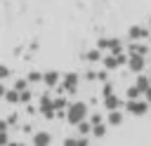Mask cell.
Returning <instances> with one entry per match:
<instances>
[{"label":"cell","mask_w":151,"mask_h":146,"mask_svg":"<svg viewBox=\"0 0 151 146\" xmlns=\"http://www.w3.org/2000/svg\"><path fill=\"white\" fill-rule=\"evenodd\" d=\"M90 115V108H87V104L85 101H68V108H66V115H64V120L71 125V127H76L80 120H85Z\"/></svg>","instance_id":"6da1fadb"},{"label":"cell","mask_w":151,"mask_h":146,"mask_svg":"<svg viewBox=\"0 0 151 146\" xmlns=\"http://www.w3.org/2000/svg\"><path fill=\"white\" fill-rule=\"evenodd\" d=\"M38 113H40L45 120H54V118H57L54 97H52V92H50V89H47V92H42V94L38 97Z\"/></svg>","instance_id":"7a4b0ae2"},{"label":"cell","mask_w":151,"mask_h":146,"mask_svg":"<svg viewBox=\"0 0 151 146\" xmlns=\"http://www.w3.org/2000/svg\"><path fill=\"white\" fill-rule=\"evenodd\" d=\"M78 85H80V75L78 73H64L61 75V82L57 85V94H76L78 92Z\"/></svg>","instance_id":"3957f363"},{"label":"cell","mask_w":151,"mask_h":146,"mask_svg":"<svg viewBox=\"0 0 151 146\" xmlns=\"http://www.w3.org/2000/svg\"><path fill=\"white\" fill-rule=\"evenodd\" d=\"M149 101L146 99H127L125 104H123V111H127L130 115H137V118H142V115H146V111H149Z\"/></svg>","instance_id":"277c9868"},{"label":"cell","mask_w":151,"mask_h":146,"mask_svg":"<svg viewBox=\"0 0 151 146\" xmlns=\"http://www.w3.org/2000/svg\"><path fill=\"white\" fill-rule=\"evenodd\" d=\"M97 47H99L101 52H113V54L125 49V47H123V42H120V38H116V35H106V38H99Z\"/></svg>","instance_id":"5b68a950"},{"label":"cell","mask_w":151,"mask_h":146,"mask_svg":"<svg viewBox=\"0 0 151 146\" xmlns=\"http://www.w3.org/2000/svg\"><path fill=\"white\" fill-rule=\"evenodd\" d=\"M146 64H149V61H146V54H134V52H132V54L127 57V71L134 73V75L142 73V71L146 68Z\"/></svg>","instance_id":"8992f818"},{"label":"cell","mask_w":151,"mask_h":146,"mask_svg":"<svg viewBox=\"0 0 151 146\" xmlns=\"http://www.w3.org/2000/svg\"><path fill=\"white\" fill-rule=\"evenodd\" d=\"M151 35V28L149 26H139V24H132L127 28V38L130 40H146Z\"/></svg>","instance_id":"52a82bcc"},{"label":"cell","mask_w":151,"mask_h":146,"mask_svg":"<svg viewBox=\"0 0 151 146\" xmlns=\"http://www.w3.org/2000/svg\"><path fill=\"white\" fill-rule=\"evenodd\" d=\"M59 82H61V73H57V71H45L42 73V85L47 89H57Z\"/></svg>","instance_id":"ba28073f"},{"label":"cell","mask_w":151,"mask_h":146,"mask_svg":"<svg viewBox=\"0 0 151 146\" xmlns=\"http://www.w3.org/2000/svg\"><path fill=\"white\" fill-rule=\"evenodd\" d=\"M101 66L111 73V71H118V68H120V61H118V57H116L113 52H104V57H101Z\"/></svg>","instance_id":"9c48e42d"},{"label":"cell","mask_w":151,"mask_h":146,"mask_svg":"<svg viewBox=\"0 0 151 146\" xmlns=\"http://www.w3.org/2000/svg\"><path fill=\"white\" fill-rule=\"evenodd\" d=\"M54 141V137L50 134V132H45V130H38L33 137H31V144H35V146H50Z\"/></svg>","instance_id":"30bf717a"},{"label":"cell","mask_w":151,"mask_h":146,"mask_svg":"<svg viewBox=\"0 0 151 146\" xmlns=\"http://www.w3.org/2000/svg\"><path fill=\"white\" fill-rule=\"evenodd\" d=\"M101 104H104V108L106 111H113V108H123V101H120V97L113 92V94H106V97H101Z\"/></svg>","instance_id":"8fae6325"},{"label":"cell","mask_w":151,"mask_h":146,"mask_svg":"<svg viewBox=\"0 0 151 146\" xmlns=\"http://www.w3.org/2000/svg\"><path fill=\"white\" fill-rule=\"evenodd\" d=\"M106 120H109V125H113V127L123 125V120H125V115H123V108H113V111H109Z\"/></svg>","instance_id":"7c38bea8"},{"label":"cell","mask_w":151,"mask_h":146,"mask_svg":"<svg viewBox=\"0 0 151 146\" xmlns=\"http://www.w3.org/2000/svg\"><path fill=\"white\" fill-rule=\"evenodd\" d=\"M101 57H104V52H101L97 45H94L92 49H87V52H85V61H90V64H97V61H101Z\"/></svg>","instance_id":"4fadbf2b"},{"label":"cell","mask_w":151,"mask_h":146,"mask_svg":"<svg viewBox=\"0 0 151 146\" xmlns=\"http://www.w3.org/2000/svg\"><path fill=\"white\" fill-rule=\"evenodd\" d=\"M134 85H137V87L142 89V94H144V89L151 85V75H149V73H144V71H142V73H137V80H134Z\"/></svg>","instance_id":"5bb4252c"},{"label":"cell","mask_w":151,"mask_h":146,"mask_svg":"<svg viewBox=\"0 0 151 146\" xmlns=\"http://www.w3.org/2000/svg\"><path fill=\"white\" fill-rule=\"evenodd\" d=\"M2 99H5L9 106H19V89H14V87L9 89V87H7V92H5V97H2Z\"/></svg>","instance_id":"9a60e30c"},{"label":"cell","mask_w":151,"mask_h":146,"mask_svg":"<svg viewBox=\"0 0 151 146\" xmlns=\"http://www.w3.org/2000/svg\"><path fill=\"white\" fill-rule=\"evenodd\" d=\"M76 132H78V134H85V137H90V134H92V122H90L87 118H85V120H80V122L76 125Z\"/></svg>","instance_id":"2e32d148"},{"label":"cell","mask_w":151,"mask_h":146,"mask_svg":"<svg viewBox=\"0 0 151 146\" xmlns=\"http://www.w3.org/2000/svg\"><path fill=\"white\" fill-rule=\"evenodd\" d=\"M64 144H66V146H73V144H90V137H85V134L66 137V139H64Z\"/></svg>","instance_id":"e0dca14e"},{"label":"cell","mask_w":151,"mask_h":146,"mask_svg":"<svg viewBox=\"0 0 151 146\" xmlns=\"http://www.w3.org/2000/svg\"><path fill=\"white\" fill-rule=\"evenodd\" d=\"M31 101H33V89H31V85H28L26 89H21V92H19V104H24V106H26V104H31Z\"/></svg>","instance_id":"ac0fdd59"},{"label":"cell","mask_w":151,"mask_h":146,"mask_svg":"<svg viewBox=\"0 0 151 146\" xmlns=\"http://www.w3.org/2000/svg\"><path fill=\"white\" fill-rule=\"evenodd\" d=\"M137 97H142V89H139V87L132 82V85L125 89V99H137Z\"/></svg>","instance_id":"d6986e66"},{"label":"cell","mask_w":151,"mask_h":146,"mask_svg":"<svg viewBox=\"0 0 151 146\" xmlns=\"http://www.w3.org/2000/svg\"><path fill=\"white\" fill-rule=\"evenodd\" d=\"M106 130H109V127H106V122L101 120V122L92 125V137H104V134H106Z\"/></svg>","instance_id":"ffe728a7"},{"label":"cell","mask_w":151,"mask_h":146,"mask_svg":"<svg viewBox=\"0 0 151 146\" xmlns=\"http://www.w3.org/2000/svg\"><path fill=\"white\" fill-rule=\"evenodd\" d=\"M26 80H28V85H35V82H42V73H40V71H28V75H26Z\"/></svg>","instance_id":"44dd1931"},{"label":"cell","mask_w":151,"mask_h":146,"mask_svg":"<svg viewBox=\"0 0 151 146\" xmlns=\"http://www.w3.org/2000/svg\"><path fill=\"white\" fill-rule=\"evenodd\" d=\"M106 94H113V82L111 80L101 82V97H106Z\"/></svg>","instance_id":"7402d4cb"},{"label":"cell","mask_w":151,"mask_h":146,"mask_svg":"<svg viewBox=\"0 0 151 146\" xmlns=\"http://www.w3.org/2000/svg\"><path fill=\"white\" fill-rule=\"evenodd\" d=\"M26 87H28V80H26V78H17V80H14V89L21 92V89H26Z\"/></svg>","instance_id":"603a6c76"},{"label":"cell","mask_w":151,"mask_h":146,"mask_svg":"<svg viewBox=\"0 0 151 146\" xmlns=\"http://www.w3.org/2000/svg\"><path fill=\"white\" fill-rule=\"evenodd\" d=\"M12 75V71H9V66H5V64H0V80H7Z\"/></svg>","instance_id":"cb8c5ba5"},{"label":"cell","mask_w":151,"mask_h":146,"mask_svg":"<svg viewBox=\"0 0 151 146\" xmlns=\"http://www.w3.org/2000/svg\"><path fill=\"white\" fill-rule=\"evenodd\" d=\"M97 80H99V82H106V80H109V71H106V68L97 71Z\"/></svg>","instance_id":"d4e9b609"},{"label":"cell","mask_w":151,"mask_h":146,"mask_svg":"<svg viewBox=\"0 0 151 146\" xmlns=\"http://www.w3.org/2000/svg\"><path fill=\"white\" fill-rule=\"evenodd\" d=\"M87 120H90L92 125H97V122H101L104 118H101V113H90V115H87Z\"/></svg>","instance_id":"484cf974"},{"label":"cell","mask_w":151,"mask_h":146,"mask_svg":"<svg viewBox=\"0 0 151 146\" xmlns=\"http://www.w3.org/2000/svg\"><path fill=\"white\" fill-rule=\"evenodd\" d=\"M85 80H87V82H94V80H97V71H87V73H85Z\"/></svg>","instance_id":"4316f807"},{"label":"cell","mask_w":151,"mask_h":146,"mask_svg":"<svg viewBox=\"0 0 151 146\" xmlns=\"http://www.w3.org/2000/svg\"><path fill=\"white\" fill-rule=\"evenodd\" d=\"M7 122H9V127H14V125L19 122V113H12V115L7 118Z\"/></svg>","instance_id":"83f0119b"},{"label":"cell","mask_w":151,"mask_h":146,"mask_svg":"<svg viewBox=\"0 0 151 146\" xmlns=\"http://www.w3.org/2000/svg\"><path fill=\"white\" fill-rule=\"evenodd\" d=\"M0 132H9V122H7V118H0Z\"/></svg>","instance_id":"f1b7e54d"},{"label":"cell","mask_w":151,"mask_h":146,"mask_svg":"<svg viewBox=\"0 0 151 146\" xmlns=\"http://www.w3.org/2000/svg\"><path fill=\"white\" fill-rule=\"evenodd\" d=\"M0 144H9V134L7 132H0Z\"/></svg>","instance_id":"f546056e"},{"label":"cell","mask_w":151,"mask_h":146,"mask_svg":"<svg viewBox=\"0 0 151 146\" xmlns=\"http://www.w3.org/2000/svg\"><path fill=\"white\" fill-rule=\"evenodd\" d=\"M144 99H146V101H149V104H151V85H149V87H146V89H144Z\"/></svg>","instance_id":"4dcf8cb0"},{"label":"cell","mask_w":151,"mask_h":146,"mask_svg":"<svg viewBox=\"0 0 151 146\" xmlns=\"http://www.w3.org/2000/svg\"><path fill=\"white\" fill-rule=\"evenodd\" d=\"M5 92H7V85H5V80H0V99L5 97Z\"/></svg>","instance_id":"1f68e13d"},{"label":"cell","mask_w":151,"mask_h":146,"mask_svg":"<svg viewBox=\"0 0 151 146\" xmlns=\"http://www.w3.org/2000/svg\"><path fill=\"white\" fill-rule=\"evenodd\" d=\"M149 28H151V14H149Z\"/></svg>","instance_id":"d6a6232c"},{"label":"cell","mask_w":151,"mask_h":146,"mask_svg":"<svg viewBox=\"0 0 151 146\" xmlns=\"http://www.w3.org/2000/svg\"><path fill=\"white\" fill-rule=\"evenodd\" d=\"M146 40H149V45H151V35H149V38H146Z\"/></svg>","instance_id":"836d02e7"}]
</instances>
